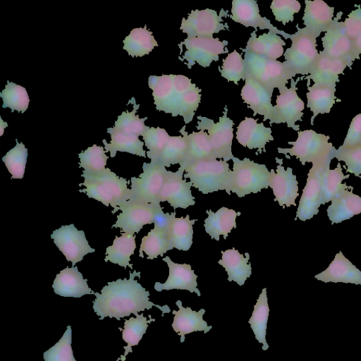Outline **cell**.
Instances as JSON below:
<instances>
[{
    "instance_id": "38",
    "label": "cell",
    "mask_w": 361,
    "mask_h": 361,
    "mask_svg": "<svg viewBox=\"0 0 361 361\" xmlns=\"http://www.w3.org/2000/svg\"><path fill=\"white\" fill-rule=\"evenodd\" d=\"M136 248L135 235L123 233L121 236L116 235L112 245L106 249V262H111L126 269L129 267L133 269L130 263V256L134 254Z\"/></svg>"
},
{
    "instance_id": "56",
    "label": "cell",
    "mask_w": 361,
    "mask_h": 361,
    "mask_svg": "<svg viewBox=\"0 0 361 361\" xmlns=\"http://www.w3.org/2000/svg\"><path fill=\"white\" fill-rule=\"evenodd\" d=\"M0 120H1V123H0L1 133H0V136H1L3 135L4 128L7 127L8 124H7L6 122H4V121L1 119V117H0Z\"/></svg>"
},
{
    "instance_id": "35",
    "label": "cell",
    "mask_w": 361,
    "mask_h": 361,
    "mask_svg": "<svg viewBox=\"0 0 361 361\" xmlns=\"http://www.w3.org/2000/svg\"><path fill=\"white\" fill-rule=\"evenodd\" d=\"M179 132L185 137L188 145L186 157L182 164L200 160L216 159L212 145L207 132L199 130L188 133L185 130V126Z\"/></svg>"
},
{
    "instance_id": "36",
    "label": "cell",
    "mask_w": 361,
    "mask_h": 361,
    "mask_svg": "<svg viewBox=\"0 0 361 361\" xmlns=\"http://www.w3.org/2000/svg\"><path fill=\"white\" fill-rule=\"evenodd\" d=\"M107 133L111 135V142L107 143L105 139L102 142L105 152H109L111 157H114L118 151L146 157V152L143 149L144 142L139 139V137L126 135L114 127L108 128Z\"/></svg>"
},
{
    "instance_id": "50",
    "label": "cell",
    "mask_w": 361,
    "mask_h": 361,
    "mask_svg": "<svg viewBox=\"0 0 361 361\" xmlns=\"http://www.w3.org/2000/svg\"><path fill=\"white\" fill-rule=\"evenodd\" d=\"M72 329H67L60 340L43 353L44 361H76L71 347Z\"/></svg>"
},
{
    "instance_id": "44",
    "label": "cell",
    "mask_w": 361,
    "mask_h": 361,
    "mask_svg": "<svg viewBox=\"0 0 361 361\" xmlns=\"http://www.w3.org/2000/svg\"><path fill=\"white\" fill-rule=\"evenodd\" d=\"M0 97L4 102L2 107L10 108L12 112L16 110L24 113L30 103L25 88L8 80L4 90L0 93Z\"/></svg>"
},
{
    "instance_id": "21",
    "label": "cell",
    "mask_w": 361,
    "mask_h": 361,
    "mask_svg": "<svg viewBox=\"0 0 361 361\" xmlns=\"http://www.w3.org/2000/svg\"><path fill=\"white\" fill-rule=\"evenodd\" d=\"M231 12V18L245 27L269 30L284 38L287 36L288 33L279 30L271 23L270 20L260 15L258 4L255 0H233Z\"/></svg>"
},
{
    "instance_id": "43",
    "label": "cell",
    "mask_w": 361,
    "mask_h": 361,
    "mask_svg": "<svg viewBox=\"0 0 361 361\" xmlns=\"http://www.w3.org/2000/svg\"><path fill=\"white\" fill-rule=\"evenodd\" d=\"M187 148V142L183 136H171L156 162L165 167L177 164L180 165L185 159Z\"/></svg>"
},
{
    "instance_id": "54",
    "label": "cell",
    "mask_w": 361,
    "mask_h": 361,
    "mask_svg": "<svg viewBox=\"0 0 361 361\" xmlns=\"http://www.w3.org/2000/svg\"><path fill=\"white\" fill-rule=\"evenodd\" d=\"M344 30L350 40H353L361 33V8L352 11L343 22Z\"/></svg>"
},
{
    "instance_id": "39",
    "label": "cell",
    "mask_w": 361,
    "mask_h": 361,
    "mask_svg": "<svg viewBox=\"0 0 361 361\" xmlns=\"http://www.w3.org/2000/svg\"><path fill=\"white\" fill-rule=\"evenodd\" d=\"M123 49L132 57H142L149 54L154 47L159 46L146 25L144 27L133 29L123 40Z\"/></svg>"
},
{
    "instance_id": "37",
    "label": "cell",
    "mask_w": 361,
    "mask_h": 361,
    "mask_svg": "<svg viewBox=\"0 0 361 361\" xmlns=\"http://www.w3.org/2000/svg\"><path fill=\"white\" fill-rule=\"evenodd\" d=\"M307 106L313 113L310 124L313 125L314 118L319 114H329L334 104L336 87L314 84L307 86Z\"/></svg>"
},
{
    "instance_id": "13",
    "label": "cell",
    "mask_w": 361,
    "mask_h": 361,
    "mask_svg": "<svg viewBox=\"0 0 361 361\" xmlns=\"http://www.w3.org/2000/svg\"><path fill=\"white\" fill-rule=\"evenodd\" d=\"M139 178H130V199L147 203L159 204L157 199L161 190L167 170L157 163L144 162Z\"/></svg>"
},
{
    "instance_id": "47",
    "label": "cell",
    "mask_w": 361,
    "mask_h": 361,
    "mask_svg": "<svg viewBox=\"0 0 361 361\" xmlns=\"http://www.w3.org/2000/svg\"><path fill=\"white\" fill-rule=\"evenodd\" d=\"M16 142V146L3 157L2 161L11 174V178L22 179L27 163V149L24 144L18 142L17 139Z\"/></svg>"
},
{
    "instance_id": "4",
    "label": "cell",
    "mask_w": 361,
    "mask_h": 361,
    "mask_svg": "<svg viewBox=\"0 0 361 361\" xmlns=\"http://www.w3.org/2000/svg\"><path fill=\"white\" fill-rule=\"evenodd\" d=\"M185 173L184 179L189 178L192 186L203 194L219 190L231 192L232 171L229 164L224 160H200L182 164L179 166Z\"/></svg>"
},
{
    "instance_id": "31",
    "label": "cell",
    "mask_w": 361,
    "mask_h": 361,
    "mask_svg": "<svg viewBox=\"0 0 361 361\" xmlns=\"http://www.w3.org/2000/svg\"><path fill=\"white\" fill-rule=\"evenodd\" d=\"M285 45L283 39L274 32L269 31L257 37L256 30H254L250 34L245 48L241 50L277 60L283 54Z\"/></svg>"
},
{
    "instance_id": "42",
    "label": "cell",
    "mask_w": 361,
    "mask_h": 361,
    "mask_svg": "<svg viewBox=\"0 0 361 361\" xmlns=\"http://www.w3.org/2000/svg\"><path fill=\"white\" fill-rule=\"evenodd\" d=\"M129 103L133 104V111L130 112L128 110L123 111L115 121L114 128L126 135H133L137 137L140 135L142 136L150 128L145 125V121L147 119V117L140 118L139 116L135 114L140 107V104H136L134 97L129 101Z\"/></svg>"
},
{
    "instance_id": "22",
    "label": "cell",
    "mask_w": 361,
    "mask_h": 361,
    "mask_svg": "<svg viewBox=\"0 0 361 361\" xmlns=\"http://www.w3.org/2000/svg\"><path fill=\"white\" fill-rule=\"evenodd\" d=\"M162 260L166 262L169 267V276L164 283H155L154 289L157 291L186 290L190 293H195L198 296L201 295L197 288V276L191 269L190 264L175 263L168 256L164 257Z\"/></svg>"
},
{
    "instance_id": "46",
    "label": "cell",
    "mask_w": 361,
    "mask_h": 361,
    "mask_svg": "<svg viewBox=\"0 0 361 361\" xmlns=\"http://www.w3.org/2000/svg\"><path fill=\"white\" fill-rule=\"evenodd\" d=\"M350 175H344L342 171L341 164L338 162L337 166L334 170L327 169L324 176V188L322 204L331 202L332 199L344 189L353 190L354 188L342 183L344 179L349 178Z\"/></svg>"
},
{
    "instance_id": "14",
    "label": "cell",
    "mask_w": 361,
    "mask_h": 361,
    "mask_svg": "<svg viewBox=\"0 0 361 361\" xmlns=\"http://www.w3.org/2000/svg\"><path fill=\"white\" fill-rule=\"evenodd\" d=\"M227 11L221 9L217 13L214 9L192 10L187 18H183L180 29L187 37H213V35L229 27L224 23Z\"/></svg>"
},
{
    "instance_id": "34",
    "label": "cell",
    "mask_w": 361,
    "mask_h": 361,
    "mask_svg": "<svg viewBox=\"0 0 361 361\" xmlns=\"http://www.w3.org/2000/svg\"><path fill=\"white\" fill-rule=\"evenodd\" d=\"M176 212L169 214L168 236L171 246L178 250L188 251L192 244V226L197 219H190V216L176 217Z\"/></svg>"
},
{
    "instance_id": "41",
    "label": "cell",
    "mask_w": 361,
    "mask_h": 361,
    "mask_svg": "<svg viewBox=\"0 0 361 361\" xmlns=\"http://www.w3.org/2000/svg\"><path fill=\"white\" fill-rule=\"evenodd\" d=\"M154 321L155 319L151 317L147 320V317L141 314L135 317H131L129 319H126L123 329L118 328L122 332L123 340L127 343V345L123 347L124 355L120 357L121 361H125L126 355L133 352L132 346L138 345L146 333L148 324Z\"/></svg>"
},
{
    "instance_id": "52",
    "label": "cell",
    "mask_w": 361,
    "mask_h": 361,
    "mask_svg": "<svg viewBox=\"0 0 361 361\" xmlns=\"http://www.w3.org/2000/svg\"><path fill=\"white\" fill-rule=\"evenodd\" d=\"M301 4L296 0H274L270 8L275 20L283 25L293 22L294 14L300 10Z\"/></svg>"
},
{
    "instance_id": "48",
    "label": "cell",
    "mask_w": 361,
    "mask_h": 361,
    "mask_svg": "<svg viewBox=\"0 0 361 361\" xmlns=\"http://www.w3.org/2000/svg\"><path fill=\"white\" fill-rule=\"evenodd\" d=\"M221 75L228 81L238 84L240 80H245L247 76L244 59L236 50L229 53L223 60V63L219 69Z\"/></svg>"
},
{
    "instance_id": "29",
    "label": "cell",
    "mask_w": 361,
    "mask_h": 361,
    "mask_svg": "<svg viewBox=\"0 0 361 361\" xmlns=\"http://www.w3.org/2000/svg\"><path fill=\"white\" fill-rule=\"evenodd\" d=\"M87 281L77 267H67L56 274L52 288L56 294L63 297L80 298L87 294H94Z\"/></svg>"
},
{
    "instance_id": "11",
    "label": "cell",
    "mask_w": 361,
    "mask_h": 361,
    "mask_svg": "<svg viewBox=\"0 0 361 361\" xmlns=\"http://www.w3.org/2000/svg\"><path fill=\"white\" fill-rule=\"evenodd\" d=\"M119 210L116 223L111 228H120L121 233L134 235L144 225L154 223L157 214L162 210L160 204L147 203L137 200H129Z\"/></svg>"
},
{
    "instance_id": "8",
    "label": "cell",
    "mask_w": 361,
    "mask_h": 361,
    "mask_svg": "<svg viewBox=\"0 0 361 361\" xmlns=\"http://www.w3.org/2000/svg\"><path fill=\"white\" fill-rule=\"evenodd\" d=\"M247 75L259 82L270 93L275 88L279 90L286 87L288 80L293 79L283 62L256 54L243 51Z\"/></svg>"
},
{
    "instance_id": "16",
    "label": "cell",
    "mask_w": 361,
    "mask_h": 361,
    "mask_svg": "<svg viewBox=\"0 0 361 361\" xmlns=\"http://www.w3.org/2000/svg\"><path fill=\"white\" fill-rule=\"evenodd\" d=\"M298 81V80L295 81L293 78L289 88L286 86L279 90L276 105L274 106L273 119L270 124L286 123L288 128L299 131L300 126L295 123L302 121L305 105L296 92Z\"/></svg>"
},
{
    "instance_id": "45",
    "label": "cell",
    "mask_w": 361,
    "mask_h": 361,
    "mask_svg": "<svg viewBox=\"0 0 361 361\" xmlns=\"http://www.w3.org/2000/svg\"><path fill=\"white\" fill-rule=\"evenodd\" d=\"M103 147L93 145L78 154L79 167L84 169L85 174L98 173L106 169L108 157Z\"/></svg>"
},
{
    "instance_id": "3",
    "label": "cell",
    "mask_w": 361,
    "mask_h": 361,
    "mask_svg": "<svg viewBox=\"0 0 361 361\" xmlns=\"http://www.w3.org/2000/svg\"><path fill=\"white\" fill-rule=\"evenodd\" d=\"M81 176L84 178V182L79 184V186L84 185L85 188L79 191L85 192L88 197L101 202L106 207L111 206L113 214L118 211L131 197L127 180L118 176L109 168L98 173H82Z\"/></svg>"
},
{
    "instance_id": "57",
    "label": "cell",
    "mask_w": 361,
    "mask_h": 361,
    "mask_svg": "<svg viewBox=\"0 0 361 361\" xmlns=\"http://www.w3.org/2000/svg\"><path fill=\"white\" fill-rule=\"evenodd\" d=\"M120 360H121V358H118V359H117V360H116V361H119Z\"/></svg>"
},
{
    "instance_id": "27",
    "label": "cell",
    "mask_w": 361,
    "mask_h": 361,
    "mask_svg": "<svg viewBox=\"0 0 361 361\" xmlns=\"http://www.w3.org/2000/svg\"><path fill=\"white\" fill-rule=\"evenodd\" d=\"M314 278L324 283H345L361 285V271L340 251L329 265Z\"/></svg>"
},
{
    "instance_id": "33",
    "label": "cell",
    "mask_w": 361,
    "mask_h": 361,
    "mask_svg": "<svg viewBox=\"0 0 361 361\" xmlns=\"http://www.w3.org/2000/svg\"><path fill=\"white\" fill-rule=\"evenodd\" d=\"M208 216L204 219V229L212 239L219 240L220 235L226 239L233 228H236V218L240 215L234 209L223 207L216 212L207 210Z\"/></svg>"
},
{
    "instance_id": "18",
    "label": "cell",
    "mask_w": 361,
    "mask_h": 361,
    "mask_svg": "<svg viewBox=\"0 0 361 361\" xmlns=\"http://www.w3.org/2000/svg\"><path fill=\"white\" fill-rule=\"evenodd\" d=\"M342 15V12L337 13L332 25L322 38V51L331 58L343 59L352 65L357 57L353 41L346 35L343 22L338 21Z\"/></svg>"
},
{
    "instance_id": "32",
    "label": "cell",
    "mask_w": 361,
    "mask_h": 361,
    "mask_svg": "<svg viewBox=\"0 0 361 361\" xmlns=\"http://www.w3.org/2000/svg\"><path fill=\"white\" fill-rule=\"evenodd\" d=\"M221 259L218 263L221 265L228 274V281H235L243 286L252 274L251 264L249 263L250 255L245 257L234 247L221 251Z\"/></svg>"
},
{
    "instance_id": "5",
    "label": "cell",
    "mask_w": 361,
    "mask_h": 361,
    "mask_svg": "<svg viewBox=\"0 0 361 361\" xmlns=\"http://www.w3.org/2000/svg\"><path fill=\"white\" fill-rule=\"evenodd\" d=\"M296 27L295 33H288L285 38L290 39L291 46L283 54V64L292 78L298 74L310 75L319 56L317 37L305 27Z\"/></svg>"
},
{
    "instance_id": "6",
    "label": "cell",
    "mask_w": 361,
    "mask_h": 361,
    "mask_svg": "<svg viewBox=\"0 0 361 361\" xmlns=\"http://www.w3.org/2000/svg\"><path fill=\"white\" fill-rule=\"evenodd\" d=\"M231 175V192L238 197L257 193L269 187L271 171L265 164H258L248 158L243 160L235 157Z\"/></svg>"
},
{
    "instance_id": "53",
    "label": "cell",
    "mask_w": 361,
    "mask_h": 361,
    "mask_svg": "<svg viewBox=\"0 0 361 361\" xmlns=\"http://www.w3.org/2000/svg\"><path fill=\"white\" fill-rule=\"evenodd\" d=\"M361 145V114L352 120L343 143L339 149H348Z\"/></svg>"
},
{
    "instance_id": "2",
    "label": "cell",
    "mask_w": 361,
    "mask_h": 361,
    "mask_svg": "<svg viewBox=\"0 0 361 361\" xmlns=\"http://www.w3.org/2000/svg\"><path fill=\"white\" fill-rule=\"evenodd\" d=\"M149 87L158 111L180 116L185 124L190 123L201 100V90L183 75H150Z\"/></svg>"
},
{
    "instance_id": "12",
    "label": "cell",
    "mask_w": 361,
    "mask_h": 361,
    "mask_svg": "<svg viewBox=\"0 0 361 361\" xmlns=\"http://www.w3.org/2000/svg\"><path fill=\"white\" fill-rule=\"evenodd\" d=\"M228 42L213 37H186L180 45H184L185 51L180 60L191 68L195 63L203 68L209 67L213 61L219 60V56L228 52Z\"/></svg>"
},
{
    "instance_id": "26",
    "label": "cell",
    "mask_w": 361,
    "mask_h": 361,
    "mask_svg": "<svg viewBox=\"0 0 361 361\" xmlns=\"http://www.w3.org/2000/svg\"><path fill=\"white\" fill-rule=\"evenodd\" d=\"M350 66L348 61L331 58L321 51L310 74L306 78L308 81L312 79L315 85L336 87L339 75L343 74L347 67Z\"/></svg>"
},
{
    "instance_id": "20",
    "label": "cell",
    "mask_w": 361,
    "mask_h": 361,
    "mask_svg": "<svg viewBox=\"0 0 361 361\" xmlns=\"http://www.w3.org/2000/svg\"><path fill=\"white\" fill-rule=\"evenodd\" d=\"M169 213H164L161 210L157 216L154 227L147 235L142 238L139 256L144 257L143 252L147 255L148 259L163 257L167 251L171 250L168 236V221Z\"/></svg>"
},
{
    "instance_id": "10",
    "label": "cell",
    "mask_w": 361,
    "mask_h": 361,
    "mask_svg": "<svg viewBox=\"0 0 361 361\" xmlns=\"http://www.w3.org/2000/svg\"><path fill=\"white\" fill-rule=\"evenodd\" d=\"M227 113L228 109L226 106L223 116L219 117L217 123L209 118L199 116L197 117L196 126L197 130L207 132L212 145L214 158L223 159L226 162L234 158L232 153L234 123L228 117Z\"/></svg>"
},
{
    "instance_id": "15",
    "label": "cell",
    "mask_w": 361,
    "mask_h": 361,
    "mask_svg": "<svg viewBox=\"0 0 361 361\" xmlns=\"http://www.w3.org/2000/svg\"><path fill=\"white\" fill-rule=\"evenodd\" d=\"M51 238L73 267L82 261L87 254L95 252L89 245L85 232L78 231L73 224L54 230Z\"/></svg>"
},
{
    "instance_id": "25",
    "label": "cell",
    "mask_w": 361,
    "mask_h": 361,
    "mask_svg": "<svg viewBox=\"0 0 361 361\" xmlns=\"http://www.w3.org/2000/svg\"><path fill=\"white\" fill-rule=\"evenodd\" d=\"M305 7L302 17L305 30L318 37L326 32L334 22V8L322 0L305 1Z\"/></svg>"
},
{
    "instance_id": "17",
    "label": "cell",
    "mask_w": 361,
    "mask_h": 361,
    "mask_svg": "<svg viewBox=\"0 0 361 361\" xmlns=\"http://www.w3.org/2000/svg\"><path fill=\"white\" fill-rule=\"evenodd\" d=\"M184 171L178 168L173 172L167 171L164 182L157 199V202H168L174 209H186L195 204L192 195V183L183 179Z\"/></svg>"
},
{
    "instance_id": "40",
    "label": "cell",
    "mask_w": 361,
    "mask_h": 361,
    "mask_svg": "<svg viewBox=\"0 0 361 361\" xmlns=\"http://www.w3.org/2000/svg\"><path fill=\"white\" fill-rule=\"evenodd\" d=\"M269 307L267 288H264L254 306L252 315L248 321L250 327L255 334V338L259 343H262V350H267L269 345L266 340L267 326L269 319Z\"/></svg>"
},
{
    "instance_id": "28",
    "label": "cell",
    "mask_w": 361,
    "mask_h": 361,
    "mask_svg": "<svg viewBox=\"0 0 361 361\" xmlns=\"http://www.w3.org/2000/svg\"><path fill=\"white\" fill-rule=\"evenodd\" d=\"M176 305L178 310L172 311L174 317L171 326L174 331L180 336V343L184 342L185 334L195 331H204L206 334L212 329L203 319L204 309L196 312L189 307H184L179 300L176 302Z\"/></svg>"
},
{
    "instance_id": "9",
    "label": "cell",
    "mask_w": 361,
    "mask_h": 361,
    "mask_svg": "<svg viewBox=\"0 0 361 361\" xmlns=\"http://www.w3.org/2000/svg\"><path fill=\"white\" fill-rule=\"evenodd\" d=\"M329 135L317 133L313 130L298 131L295 141L288 142L290 148L278 147V152L285 155L295 156L302 165L306 162L314 163L335 151L336 148L329 142Z\"/></svg>"
},
{
    "instance_id": "51",
    "label": "cell",
    "mask_w": 361,
    "mask_h": 361,
    "mask_svg": "<svg viewBox=\"0 0 361 361\" xmlns=\"http://www.w3.org/2000/svg\"><path fill=\"white\" fill-rule=\"evenodd\" d=\"M334 158L345 164L346 172L361 178V145L348 149L338 148L334 152Z\"/></svg>"
},
{
    "instance_id": "30",
    "label": "cell",
    "mask_w": 361,
    "mask_h": 361,
    "mask_svg": "<svg viewBox=\"0 0 361 361\" xmlns=\"http://www.w3.org/2000/svg\"><path fill=\"white\" fill-rule=\"evenodd\" d=\"M331 202L326 212L331 224L341 223L361 213V197L354 194L353 190H342Z\"/></svg>"
},
{
    "instance_id": "49",
    "label": "cell",
    "mask_w": 361,
    "mask_h": 361,
    "mask_svg": "<svg viewBox=\"0 0 361 361\" xmlns=\"http://www.w3.org/2000/svg\"><path fill=\"white\" fill-rule=\"evenodd\" d=\"M170 135L164 128L150 127L143 135L145 145L148 149L147 157L151 162H156L166 147Z\"/></svg>"
},
{
    "instance_id": "24",
    "label": "cell",
    "mask_w": 361,
    "mask_h": 361,
    "mask_svg": "<svg viewBox=\"0 0 361 361\" xmlns=\"http://www.w3.org/2000/svg\"><path fill=\"white\" fill-rule=\"evenodd\" d=\"M236 139L243 147L265 152L267 143L274 140L271 128L251 117H245L237 127Z\"/></svg>"
},
{
    "instance_id": "23",
    "label": "cell",
    "mask_w": 361,
    "mask_h": 361,
    "mask_svg": "<svg viewBox=\"0 0 361 361\" xmlns=\"http://www.w3.org/2000/svg\"><path fill=\"white\" fill-rule=\"evenodd\" d=\"M271 93L259 82L246 76L245 84L241 89L240 96L248 107L253 111V116H263V121L273 119L274 106L271 104Z\"/></svg>"
},
{
    "instance_id": "55",
    "label": "cell",
    "mask_w": 361,
    "mask_h": 361,
    "mask_svg": "<svg viewBox=\"0 0 361 361\" xmlns=\"http://www.w3.org/2000/svg\"><path fill=\"white\" fill-rule=\"evenodd\" d=\"M353 49L357 59H360L361 54V33L353 40Z\"/></svg>"
},
{
    "instance_id": "19",
    "label": "cell",
    "mask_w": 361,
    "mask_h": 361,
    "mask_svg": "<svg viewBox=\"0 0 361 361\" xmlns=\"http://www.w3.org/2000/svg\"><path fill=\"white\" fill-rule=\"evenodd\" d=\"M278 163L276 172L271 169L269 187L271 188L275 196L274 201L283 208L291 205L296 206L295 200L298 197V185L296 176L293 173V169L288 167L285 170L282 166L283 159L276 158Z\"/></svg>"
},
{
    "instance_id": "1",
    "label": "cell",
    "mask_w": 361,
    "mask_h": 361,
    "mask_svg": "<svg viewBox=\"0 0 361 361\" xmlns=\"http://www.w3.org/2000/svg\"><path fill=\"white\" fill-rule=\"evenodd\" d=\"M135 276L140 278V272L135 270L130 272L128 279H118L108 282L101 290V293H94L96 298L93 301V310L99 316V319L109 317L120 320L130 314L137 316L138 312L149 310L154 306L162 312V316L171 312L168 305L159 306L151 302L149 292L135 279Z\"/></svg>"
},
{
    "instance_id": "7",
    "label": "cell",
    "mask_w": 361,
    "mask_h": 361,
    "mask_svg": "<svg viewBox=\"0 0 361 361\" xmlns=\"http://www.w3.org/2000/svg\"><path fill=\"white\" fill-rule=\"evenodd\" d=\"M335 151L312 164L307 173L306 185L302 190L295 220L298 218L305 221L319 213V207L322 204L325 173L327 169H330V163L334 158Z\"/></svg>"
}]
</instances>
